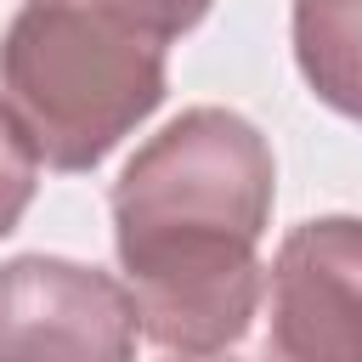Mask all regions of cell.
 Masks as SVG:
<instances>
[{"label":"cell","mask_w":362,"mask_h":362,"mask_svg":"<svg viewBox=\"0 0 362 362\" xmlns=\"http://www.w3.org/2000/svg\"><path fill=\"white\" fill-rule=\"evenodd\" d=\"M266 198V158L238 119L175 124L119 187V249L141 283L147 328L170 345L238 334L255 277L249 243Z\"/></svg>","instance_id":"6da1fadb"},{"label":"cell","mask_w":362,"mask_h":362,"mask_svg":"<svg viewBox=\"0 0 362 362\" xmlns=\"http://www.w3.org/2000/svg\"><path fill=\"white\" fill-rule=\"evenodd\" d=\"M23 136L51 164L96 158L158 96V51L90 0H34L6 51Z\"/></svg>","instance_id":"7a4b0ae2"},{"label":"cell","mask_w":362,"mask_h":362,"mask_svg":"<svg viewBox=\"0 0 362 362\" xmlns=\"http://www.w3.org/2000/svg\"><path fill=\"white\" fill-rule=\"evenodd\" d=\"M272 351L277 362H362V226L328 221L288 243Z\"/></svg>","instance_id":"3957f363"},{"label":"cell","mask_w":362,"mask_h":362,"mask_svg":"<svg viewBox=\"0 0 362 362\" xmlns=\"http://www.w3.org/2000/svg\"><path fill=\"white\" fill-rule=\"evenodd\" d=\"M17 130L6 124V113H0V232H6V221L23 209V198H28V158L17 153V141H11Z\"/></svg>","instance_id":"277c9868"},{"label":"cell","mask_w":362,"mask_h":362,"mask_svg":"<svg viewBox=\"0 0 362 362\" xmlns=\"http://www.w3.org/2000/svg\"><path fill=\"white\" fill-rule=\"evenodd\" d=\"M130 17H141V23H153V28H181V23H192L198 11H204V0H119Z\"/></svg>","instance_id":"5b68a950"}]
</instances>
